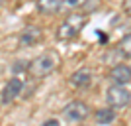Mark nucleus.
<instances>
[{
  "label": "nucleus",
  "instance_id": "obj_1",
  "mask_svg": "<svg viewBox=\"0 0 131 126\" xmlns=\"http://www.w3.org/2000/svg\"><path fill=\"white\" fill-rule=\"evenodd\" d=\"M59 63H61V57H59L57 51H45V53L37 55L33 61L27 63V73L33 79H41V77L53 73Z\"/></svg>",
  "mask_w": 131,
  "mask_h": 126
},
{
  "label": "nucleus",
  "instance_id": "obj_2",
  "mask_svg": "<svg viewBox=\"0 0 131 126\" xmlns=\"http://www.w3.org/2000/svg\"><path fill=\"white\" fill-rule=\"evenodd\" d=\"M88 18L84 14H72V16L65 18V22L57 28V39L61 41H71L82 32V28L86 26Z\"/></svg>",
  "mask_w": 131,
  "mask_h": 126
},
{
  "label": "nucleus",
  "instance_id": "obj_3",
  "mask_svg": "<svg viewBox=\"0 0 131 126\" xmlns=\"http://www.w3.org/2000/svg\"><path fill=\"white\" fill-rule=\"evenodd\" d=\"M131 100V93L127 87H119V85H114L106 91V103H108L110 108L119 110V108H127Z\"/></svg>",
  "mask_w": 131,
  "mask_h": 126
},
{
  "label": "nucleus",
  "instance_id": "obj_4",
  "mask_svg": "<svg viewBox=\"0 0 131 126\" xmlns=\"http://www.w3.org/2000/svg\"><path fill=\"white\" fill-rule=\"evenodd\" d=\"M63 116L69 122H82L90 116V106L84 100H71L63 106Z\"/></svg>",
  "mask_w": 131,
  "mask_h": 126
},
{
  "label": "nucleus",
  "instance_id": "obj_5",
  "mask_svg": "<svg viewBox=\"0 0 131 126\" xmlns=\"http://www.w3.org/2000/svg\"><path fill=\"white\" fill-rule=\"evenodd\" d=\"M22 87H24L22 79H20V77H12L10 81L4 85V89H2V93H0V100H2L4 104L14 103V100L22 95Z\"/></svg>",
  "mask_w": 131,
  "mask_h": 126
},
{
  "label": "nucleus",
  "instance_id": "obj_6",
  "mask_svg": "<svg viewBox=\"0 0 131 126\" xmlns=\"http://www.w3.org/2000/svg\"><path fill=\"white\" fill-rule=\"evenodd\" d=\"M110 81L114 83V85H119V87H127L131 83V67L125 65V63H119V65H115L112 71H110Z\"/></svg>",
  "mask_w": 131,
  "mask_h": 126
},
{
  "label": "nucleus",
  "instance_id": "obj_7",
  "mask_svg": "<svg viewBox=\"0 0 131 126\" xmlns=\"http://www.w3.org/2000/svg\"><path fill=\"white\" fill-rule=\"evenodd\" d=\"M90 83H92V73L88 71V69H78L77 73L71 75V85L77 87V89H84Z\"/></svg>",
  "mask_w": 131,
  "mask_h": 126
},
{
  "label": "nucleus",
  "instance_id": "obj_8",
  "mask_svg": "<svg viewBox=\"0 0 131 126\" xmlns=\"http://www.w3.org/2000/svg\"><path fill=\"white\" fill-rule=\"evenodd\" d=\"M39 39H41V30H39L37 26H29V28H26L22 32L20 44L22 45H33V44H37Z\"/></svg>",
  "mask_w": 131,
  "mask_h": 126
},
{
  "label": "nucleus",
  "instance_id": "obj_9",
  "mask_svg": "<svg viewBox=\"0 0 131 126\" xmlns=\"http://www.w3.org/2000/svg\"><path fill=\"white\" fill-rule=\"evenodd\" d=\"M61 6H63V0H37V10L45 16L59 12Z\"/></svg>",
  "mask_w": 131,
  "mask_h": 126
},
{
  "label": "nucleus",
  "instance_id": "obj_10",
  "mask_svg": "<svg viewBox=\"0 0 131 126\" xmlns=\"http://www.w3.org/2000/svg\"><path fill=\"white\" fill-rule=\"evenodd\" d=\"M114 120H115V110H114V108L106 106V108L96 110V122H98V124L108 126V124H112Z\"/></svg>",
  "mask_w": 131,
  "mask_h": 126
},
{
  "label": "nucleus",
  "instance_id": "obj_11",
  "mask_svg": "<svg viewBox=\"0 0 131 126\" xmlns=\"http://www.w3.org/2000/svg\"><path fill=\"white\" fill-rule=\"evenodd\" d=\"M129 44H131V36H129V33H127L125 38H123V39H121V41H119V45H117V51H119V53L123 55L125 59H129V55H131Z\"/></svg>",
  "mask_w": 131,
  "mask_h": 126
},
{
  "label": "nucleus",
  "instance_id": "obj_12",
  "mask_svg": "<svg viewBox=\"0 0 131 126\" xmlns=\"http://www.w3.org/2000/svg\"><path fill=\"white\" fill-rule=\"evenodd\" d=\"M86 2L88 0H63V4H65L67 8H82Z\"/></svg>",
  "mask_w": 131,
  "mask_h": 126
},
{
  "label": "nucleus",
  "instance_id": "obj_13",
  "mask_svg": "<svg viewBox=\"0 0 131 126\" xmlns=\"http://www.w3.org/2000/svg\"><path fill=\"white\" fill-rule=\"evenodd\" d=\"M41 126H61V122L57 120V118H49V120H45Z\"/></svg>",
  "mask_w": 131,
  "mask_h": 126
},
{
  "label": "nucleus",
  "instance_id": "obj_14",
  "mask_svg": "<svg viewBox=\"0 0 131 126\" xmlns=\"http://www.w3.org/2000/svg\"><path fill=\"white\" fill-rule=\"evenodd\" d=\"M123 8H125V14H127V16H129V0H123Z\"/></svg>",
  "mask_w": 131,
  "mask_h": 126
},
{
  "label": "nucleus",
  "instance_id": "obj_15",
  "mask_svg": "<svg viewBox=\"0 0 131 126\" xmlns=\"http://www.w3.org/2000/svg\"><path fill=\"white\" fill-rule=\"evenodd\" d=\"M4 2H6V0H0V6H2V4H4Z\"/></svg>",
  "mask_w": 131,
  "mask_h": 126
}]
</instances>
